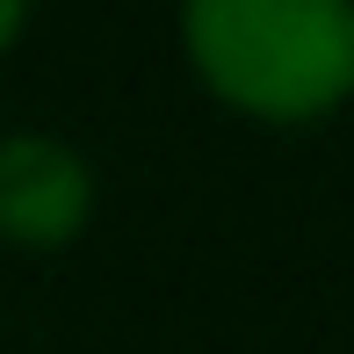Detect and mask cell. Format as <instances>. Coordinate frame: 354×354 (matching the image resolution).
<instances>
[{"label":"cell","mask_w":354,"mask_h":354,"mask_svg":"<svg viewBox=\"0 0 354 354\" xmlns=\"http://www.w3.org/2000/svg\"><path fill=\"white\" fill-rule=\"evenodd\" d=\"M196 73L232 109L268 123H311L354 94L347 0H196L181 15Z\"/></svg>","instance_id":"cell-1"},{"label":"cell","mask_w":354,"mask_h":354,"mask_svg":"<svg viewBox=\"0 0 354 354\" xmlns=\"http://www.w3.org/2000/svg\"><path fill=\"white\" fill-rule=\"evenodd\" d=\"M94 210V174L58 138H0V239L73 246Z\"/></svg>","instance_id":"cell-2"},{"label":"cell","mask_w":354,"mask_h":354,"mask_svg":"<svg viewBox=\"0 0 354 354\" xmlns=\"http://www.w3.org/2000/svg\"><path fill=\"white\" fill-rule=\"evenodd\" d=\"M22 22H29V15H22V8H15V0H0V51H8V44H15V37H22Z\"/></svg>","instance_id":"cell-3"}]
</instances>
